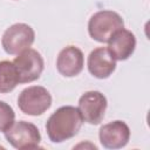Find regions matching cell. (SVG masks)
<instances>
[{
  "mask_svg": "<svg viewBox=\"0 0 150 150\" xmlns=\"http://www.w3.org/2000/svg\"><path fill=\"white\" fill-rule=\"evenodd\" d=\"M82 123L83 118L76 107L63 105L56 109L47 120V135L53 143H62L74 137L80 131Z\"/></svg>",
  "mask_w": 150,
  "mask_h": 150,
  "instance_id": "obj_1",
  "label": "cell"
},
{
  "mask_svg": "<svg viewBox=\"0 0 150 150\" xmlns=\"http://www.w3.org/2000/svg\"><path fill=\"white\" fill-rule=\"evenodd\" d=\"M84 66V56L80 48L75 46L64 47L57 55L56 68L57 71L66 77L77 76Z\"/></svg>",
  "mask_w": 150,
  "mask_h": 150,
  "instance_id": "obj_9",
  "label": "cell"
},
{
  "mask_svg": "<svg viewBox=\"0 0 150 150\" xmlns=\"http://www.w3.org/2000/svg\"><path fill=\"white\" fill-rule=\"evenodd\" d=\"M13 63L18 70L20 83H29L38 80L45 67L43 57L36 49L33 48H27L20 52Z\"/></svg>",
  "mask_w": 150,
  "mask_h": 150,
  "instance_id": "obj_6",
  "label": "cell"
},
{
  "mask_svg": "<svg viewBox=\"0 0 150 150\" xmlns=\"http://www.w3.org/2000/svg\"><path fill=\"white\" fill-rule=\"evenodd\" d=\"M7 142L15 149H36L41 142L38 127L27 121H18L5 131Z\"/></svg>",
  "mask_w": 150,
  "mask_h": 150,
  "instance_id": "obj_4",
  "label": "cell"
},
{
  "mask_svg": "<svg viewBox=\"0 0 150 150\" xmlns=\"http://www.w3.org/2000/svg\"><path fill=\"white\" fill-rule=\"evenodd\" d=\"M124 27L122 16L109 9H103L94 13L88 21V33L90 38L97 42L104 43L111 38V35Z\"/></svg>",
  "mask_w": 150,
  "mask_h": 150,
  "instance_id": "obj_2",
  "label": "cell"
},
{
  "mask_svg": "<svg viewBox=\"0 0 150 150\" xmlns=\"http://www.w3.org/2000/svg\"><path fill=\"white\" fill-rule=\"evenodd\" d=\"M19 109L29 116L42 115L52 105V95L41 86H32L23 89L18 97Z\"/></svg>",
  "mask_w": 150,
  "mask_h": 150,
  "instance_id": "obj_5",
  "label": "cell"
},
{
  "mask_svg": "<svg viewBox=\"0 0 150 150\" xmlns=\"http://www.w3.org/2000/svg\"><path fill=\"white\" fill-rule=\"evenodd\" d=\"M20 83L18 70L12 61H0V94L12 91Z\"/></svg>",
  "mask_w": 150,
  "mask_h": 150,
  "instance_id": "obj_12",
  "label": "cell"
},
{
  "mask_svg": "<svg viewBox=\"0 0 150 150\" xmlns=\"http://www.w3.org/2000/svg\"><path fill=\"white\" fill-rule=\"evenodd\" d=\"M35 40L34 29L23 22L9 26L2 34L1 46L9 55H18L20 52L30 48Z\"/></svg>",
  "mask_w": 150,
  "mask_h": 150,
  "instance_id": "obj_3",
  "label": "cell"
},
{
  "mask_svg": "<svg viewBox=\"0 0 150 150\" xmlns=\"http://www.w3.org/2000/svg\"><path fill=\"white\" fill-rule=\"evenodd\" d=\"M89 73L97 79L109 77L116 69V60L107 47H98L90 52L87 61Z\"/></svg>",
  "mask_w": 150,
  "mask_h": 150,
  "instance_id": "obj_11",
  "label": "cell"
},
{
  "mask_svg": "<svg viewBox=\"0 0 150 150\" xmlns=\"http://www.w3.org/2000/svg\"><path fill=\"white\" fill-rule=\"evenodd\" d=\"M107 98L98 90H89L81 95L79 100L80 114L84 122L89 124H100L107 110Z\"/></svg>",
  "mask_w": 150,
  "mask_h": 150,
  "instance_id": "obj_7",
  "label": "cell"
},
{
  "mask_svg": "<svg viewBox=\"0 0 150 150\" xmlns=\"http://www.w3.org/2000/svg\"><path fill=\"white\" fill-rule=\"evenodd\" d=\"M14 120L15 112L13 108L8 103L0 101V131L5 132L14 123Z\"/></svg>",
  "mask_w": 150,
  "mask_h": 150,
  "instance_id": "obj_13",
  "label": "cell"
},
{
  "mask_svg": "<svg viewBox=\"0 0 150 150\" xmlns=\"http://www.w3.org/2000/svg\"><path fill=\"white\" fill-rule=\"evenodd\" d=\"M108 50L116 61L128 60L135 52L136 38L124 27L116 30L108 40Z\"/></svg>",
  "mask_w": 150,
  "mask_h": 150,
  "instance_id": "obj_10",
  "label": "cell"
},
{
  "mask_svg": "<svg viewBox=\"0 0 150 150\" xmlns=\"http://www.w3.org/2000/svg\"><path fill=\"white\" fill-rule=\"evenodd\" d=\"M98 137L101 144L107 149H121L130 139V129L123 121L116 120L100 128Z\"/></svg>",
  "mask_w": 150,
  "mask_h": 150,
  "instance_id": "obj_8",
  "label": "cell"
}]
</instances>
